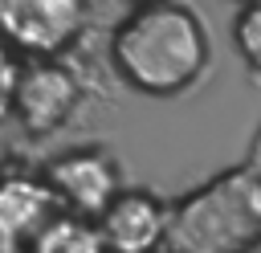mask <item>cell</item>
Segmentation results:
<instances>
[{
  "label": "cell",
  "instance_id": "obj_7",
  "mask_svg": "<svg viewBox=\"0 0 261 253\" xmlns=\"http://www.w3.org/2000/svg\"><path fill=\"white\" fill-rule=\"evenodd\" d=\"M61 212L45 175L0 171V253H29L37 233Z\"/></svg>",
  "mask_w": 261,
  "mask_h": 253
},
{
  "label": "cell",
  "instance_id": "obj_8",
  "mask_svg": "<svg viewBox=\"0 0 261 253\" xmlns=\"http://www.w3.org/2000/svg\"><path fill=\"white\" fill-rule=\"evenodd\" d=\"M29 253H106V245H102L94 220L57 212V216L37 233V241L29 245Z\"/></svg>",
  "mask_w": 261,
  "mask_h": 253
},
{
  "label": "cell",
  "instance_id": "obj_9",
  "mask_svg": "<svg viewBox=\"0 0 261 253\" xmlns=\"http://www.w3.org/2000/svg\"><path fill=\"white\" fill-rule=\"evenodd\" d=\"M232 41L241 49V57L261 73V4H245L232 20Z\"/></svg>",
  "mask_w": 261,
  "mask_h": 253
},
{
  "label": "cell",
  "instance_id": "obj_11",
  "mask_svg": "<svg viewBox=\"0 0 261 253\" xmlns=\"http://www.w3.org/2000/svg\"><path fill=\"white\" fill-rule=\"evenodd\" d=\"M241 253H261V241H253L249 249H241Z\"/></svg>",
  "mask_w": 261,
  "mask_h": 253
},
{
  "label": "cell",
  "instance_id": "obj_12",
  "mask_svg": "<svg viewBox=\"0 0 261 253\" xmlns=\"http://www.w3.org/2000/svg\"><path fill=\"white\" fill-rule=\"evenodd\" d=\"M237 4H241V8H245V4H261V0H237Z\"/></svg>",
  "mask_w": 261,
  "mask_h": 253
},
{
  "label": "cell",
  "instance_id": "obj_5",
  "mask_svg": "<svg viewBox=\"0 0 261 253\" xmlns=\"http://www.w3.org/2000/svg\"><path fill=\"white\" fill-rule=\"evenodd\" d=\"M77 98H82V86L73 69H65L57 57H37L20 65L12 114L29 135H53L77 110Z\"/></svg>",
  "mask_w": 261,
  "mask_h": 253
},
{
  "label": "cell",
  "instance_id": "obj_3",
  "mask_svg": "<svg viewBox=\"0 0 261 253\" xmlns=\"http://www.w3.org/2000/svg\"><path fill=\"white\" fill-rule=\"evenodd\" d=\"M86 29V0H0V41L24 57H61Z\"/></svg>",
  "mask_w": 261,
  "mask_h": 253
},
{
  "label": "cell",
  "instance_id": "obj_4",
  "mask_svg": "<svg viewBox=\"0 0 261 253\" xmlns=\"http://www.w3.org/2000/svg\"><path fill=\"white\" fill-rule=\"evenodd\" d=\"M45 184L53 188L61 212L82 216V220H98L106 212V204L122 192L118 167L106 151L98 147H82V151H65L45 167Z\"/></svg>",
  "mask_w": 261,
  "mask_h": 253
},
{
  "label": "cell",
  "instance_id": "obj_6",
  "mask_svg": "<svg viewBox=\"0 0 261 253\" xmlns=\"http://www.w3.org/2000/svg\"><path fill=\"white\" fill-rule=\"evenodd\" d=\"M167 216L171 208L151 192L122 188L94 224L106 253H159L167 241Z\"/></svg>",
  "mask_w": 261,
  "mask_h": 253
},
{
  "label": "cell",
  "instance_id": "obj_13",
  "mask_svg": "<svg viewBox=\"0 0 261 253\" xmlns=\"http://www.w3.org/2000/svg\"><path fill=\"white\" fill-rule=\"evenodd\" d=\"M130 4H155V0H130Z\"/></svg>",
  "mask_w": 261,
  "mask_h": 253
},
{
  "label": "cell",
  "instance_id": "obj_2",
  "mask_svg": "<svg viewBox=\"0 0 261 253\" xmlns=\"http://www.w3.org/2000/svg\"><path fill=\"white\" fill-rule=\"evenodd\" d=\"M261 241V175L241 163L188 192L167 216V253H241Z\"/></svg>",
  "mask_w": 261,
  "mask_h": 253
},
{
  "label": "cell",
  "instance_id": "obj_10",
  "mask_svg": "<svg viewBox=\"0 0 261 253\" xmlns=\"http://www.w3.org/2000/svg\"><path fill=\"white\" fill-rule=\"evenodd\" d=\"M20 57L0 41V122L12 118V102H16V82H20Z\"/></svg>",
  "mask_w": 261,
  "mask_h": 253
},
{
  "label": "cell",
  "instance_id": "obj_1",
  "mask_svg": "<svg viewBox=\"0 0 261 253\" xmlns=\"http://www.w3.org/2000/svg\"><path fill=\"white\" fill-rule=\"evenodd\" d=\"M114 73L143 98H175L208 69V29L179 0L135 4L110 33Z\"/></svg>",
  "mask_w": 261,
  "mask_h": 253
}]
</instances>
